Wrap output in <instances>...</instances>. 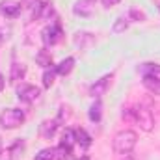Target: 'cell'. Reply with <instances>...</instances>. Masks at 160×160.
<instances>
[{
	"mask_svg": "<svg viewBox=\"0 0 160 160\" xmlns=\"http://www.w3.org/2000/svg\"><path fill=\"white\" fill-rule=\"evenodd\" d=\"M138 143V134L134 130H121L114 136V151L118 155H130Z\"/></svg>",
	"mask_w": 160,
	"mask_h": 160,
	"instance_id": "obj_1",
	"label": "cell"
},
{
	"mask_svg": "<svg viewBox=\"0 0 160 160\" xmlns=\"http://www.w3.org/2000/svg\"><path fill=\"white\" fill-rule=\"evenodd\" d=\"M24 119H26V116L21 108H6L0 114V125H2V128H8V130L21 127Z\"/></svg>",
	"mask_w": 160,
	"mask_h": 160,
	"instance_id": "obj_2",
	"label": "cell"
},
{
	"mask_svg": "<svg viewBox=\"0 0 160 160\" xmlns=\"http://www.w3.org/2000/svg\"><path fill=\"white\" fill-rule=\"evenodd\" d=\"M132 121L138 123L140 128L145 130V132L153 130V127H155L153 114H151V110L145 108V106H134V108H132Z\"/></svg>",
	"mask_w": 160,
	"mask_h": 160,
	"instance_id": "obj_3",
	"label": "cell"
},
{
	"mask_svg": "<svg viewBox=\"0 0 160 160\" xmlns=\"http://www.w3.org/2000/svg\"><path fill=\"white\" fill-rule=\"evenodd\" d=\"M60 39H62V26H60V22H52V24H48V26L43 28V32H41V41H43L45 48L54 47Z\"/></svg>",
	"mask_w": 160,
	"mask_h": 160,
	"instance_id": "obj_4",
	"label": "cell"
},
{
	"mask_svg": "<svg viewBox=\"0 0 160 160\" xmlns=\"http://www.w3.org/2000/svg\"><path fill=\"white\" fill-rule=\"evenodd\" d=\"M75 143H77V140H75V130H73V128H65V130H63V136H62V140H60V145H58V149H56V153H60V158L63 160L65 157H69Z\"/></svg>",
	"mask_w": 160,
	"mask_h": 160,
	"instance_id": "obj_5",
	"label": "cell"
},
{
	"mask_svg": "<svg viewBox=\"0 0 160 160\" xmlns=\"http://www.w3.org/2000/svg\"><path fill=\"white\" fill-rule=\"evenodd\" d=\"M52 15V4L48 0H36L30 9V19L39 21V19H48Z\"/></svg>",
	"mask_w": 160,
	"mask_h": 160,
	"instance_id": "obj_6",
	"label": "cell"
},
{
	"mask_svg": "<svg viewBox=\"0 0 160 160\" xmlns=\"http://www.w3.org/2000/svg\"><path fill=\"white\" fill-rule=\"evenodd\" d=\"M39 97H41V91H39V88H36V86L22 84V86L17 88V99H19L21 102H28V104H32V102H36Z\"/></svg>",
	"mask_w": 160,
	"mask_h": 160,
	"instance_id": "obj_7",
	"label": "cell"
},
{
	"mask_svg": "<svg viewBox=\"0 0 160 160\" xmlns=\"http://www.w3.org/2000/svg\"><path fill=\"white\" fill-rule=\"evenodd\" d=\"M21 4L19 2H15V0H4V2H0V13L4 15V17H8V19H15V17H19L21 15Z\"/></svg>",
	"mask_w": 160,
	"mask_h": 160,
	"instance_id": "obj_8",
	"label": "cell"
},
{
	"mask_svg": "<svg viewBox=\"0 0 160 160\" xmlns=\"http://www.w3.org/2000/svg\"><path fill=\"white\" fill-rule=\"evenodd\" d=\"M95 9V0H77L73 6V13L80 17H89Z\"/></svg>",
	"mask_w": 160,
	"mask_h": 160,
	"instance_id": "obj_9",
	"label": "cell"
},
{
	"mask_svg": "<svg viewBox=\"0 0 160 160\" xmlns=\"http://www.w3.org/2000/svg\"><path fill=\"white\" fill-rule=\"evenodd\" d=\"M110 80H112V75H104L102 78L95 80V84L89 88V93H91L95 99L102 97V95H104V91H106V88H108V84H110Z\"/></svg>",
	"mask_w": 160,
	"mask_h": 160,
	"instance_id": "obj_10",
	"label": "cell"
},
{
	"mask_svg": "<svg viewBox=\"0 0 160 160\" xmlns=\"http://www.w3.org/2000/svg\"><path fill=\"white\" fill-rule=\"evenodd\" d=\"M58 123H60L58 119H47V121H43V123H41V127H39L41 138H45V140H50V138L56 134Z\"/></svg>",
	"mask_w": 160,
	"mask_h": 160,
	"instance_id": "obj_11",
	"label": "cell"
},
{
	"mask_svg": "<svg viewBox=\"0 0 160 160\" xmlns=\"http://www.w3.org/2000/svg\"><path fill=\"white\" fill-rule=\"evenodd\" d=\"M73 67H75V58L73 56H69V58H65V60H62L54 69H56V73L58 75H62V77H67L71 71H73Z\"/></svg>",
	"mask_w": 160,
	"mask_h": 160,
	"instance_id": "obj_12",
	"label": "cell"
},
{
	"mask_svg": "<svg viewBox=\"0 0 160 160\" xmlns=\"http://www.w3.org/2000/svg\"><path fill=\"white\" fill-rule=\"evenodd\" d=\"M88 116H89V119L93 121V123H99V121H101V118H102V102H101L99 99L89 106Z\"/></svg>",
	"mask_w": 160,
	"mask_h": 160,
	"instance_id": "obj_13",
	"label": "cell"
},
{
	"mask_svg": "<svg viewBox=\"0 0 160 160\" xmlns=\"http://www.w3.org/2000/svg\"><path fill=\"white\" fill-rule=\"evenodd\" d=\"M36 62L39 63L41 67H45V69H50L52 67V56H50V52L47 48H43V50H39L36 54Z\"/></svg>",
	"mask_w": 160,
	"mask_h": 160,
	"instance_id": "obj_14",
	"label": "cell"
},
{
	"mask_svg": "<svg viewBox=\"0 0 160 160\" xmlns=\"http://www.w3.org/2000/svg\"><path fill=\"white\" fill-rule=\"evenodd\" d=\"M75 140H77V143H80V147H84V149H88L91 145V136L84 128H75Z\"/></svg>",
	"mask_w": 160,
	"mask_h": 160,
	"instance_id": "obj_15",
	"label": "cell"
},
{
	"mask_svg": "<svg viewBox=\"0 0 160 160\" xmlns=\"http://www.w3.org/2000/svg\"><path fill=\"white\" fill-rule=\"evenodd\" d=\"M24 75H26V67H24L22 63H13V65H11V73H9V80H11V82L22 80Z\"/></svg>",
	"mask_w": 160,
	"mask_h": 160,
	"instance_id": "obj_16",
	"label": "cell"
},
{
	"mask_svg": "<svg viewBox=\"0 0 160 160\" xmlns=\"http://www.w3.org/2000/svg\"><path fill=\"white\" fill-rule=\"evenodd\" d=\"M143 77H158L160 75V65L158 63H143V65H140V69H138Z\"/></svg>",
	"mask_w": 160,
	"mask_h": 160,
	"instance_id": "obj_17",
	"label": "cell"
},
{
	"mask_svg": "<svg viewBox=\"0 0 160 160\" xmlns=\"http://www.w3.org/2000/svg\"><path fill=\"white\" fill-rule=\"evenodd\" d=\"M143 84H145V88H147L149 91L160 95V80H158V77H143Z\"/></svg>",
	"mask_w": 160,
	"mask_h": 160,
	"instance_id": "obj_18",
	"label": "cell"
},
{
	"mask_svg": "<svg viewBox=\"0 0 160 160\" xmlns=\"http://www.w3.org/2000/svg\"><path fill=\"white\" fill-rule=\"evenodd\" d=\"M127 28H128V17H118L114 26H112V32L114 34H123Z\"/></svg>",
	"mask_w": 160,
	"mask_h": 160,
	"instance_id": "obj_19",
	"label": "cell"
},
{
	"mask_svg": "<svg viewBox=\"0 0 160 160\" xmlns=\"http://www.w3.org/2000/svg\"><path fill=\"white\" fill-rule=\"evenodd\" d=\"M54 158H56V149L47 147V149H41L34 160H54Z\"/></svg>",
	"mask_w": 160,
	"mask_h": 160,
	"instance_id": "obj_20",
	"label": "cell"
},
{
	"mask_svg": "<svg viewBox=\"0 0 160 160\" xmlns=\"http://www.w3.org/2000/svg\"><path fill=\"white\" fill-rule=\"evenodd\" d=\"M58 73H56V69H45V73H43V86L45 88H50L52 84H54V77H56Z\"/></svg>",
	"mask_w": 160,
	"mask_h": 160,
	"instance_id": "obj_21",
	"label": "cell"
},
{
	"mask_svg": "<svg viewBox=\"0 0 160 160\" xmlns=\"http://www.w3.org/2000/svg\"><path fill=\"white\" fill-rule=\"evenodd\" d=\"M84 39L93 41V38H91V34H88V32H78V34H77V38H75V45H77V47H84V45H86Z\"/></svg>",
	"mask_w": 160,
	"mask_h": 160,
	"instance_id": "obj_22",
	"label": "cell"
},
{
	"mask_svg": "<svg viewBox=\"0 0 160 160\" xmlns=\"http://www.w3.org/2000/svg\"><path fill=\"white\" fill-rule=\"evenodd\" d=\"M130 17L132 19H136V21H145V13L143 11H140V9H130Z\"/></svg>",
	"mask_w": 160,
	"mask_h": 160,
	"instance_id": "obj_23",
	"label": "cell"
},
{
	"mask_svg": "<svg viewBox=\"0 0 160 160\" xmlns=\"http://www.w3.org/2000/svg\"><path fill=\"white\" fill-rule=\"evenodd\" d=\"M101 2H102V6H104V8H114V6H118V4H119L121 0H101Z\"/></svg>",
	"mask_w": 160,
	"mask_h": 160,
	"instance_id": "obj_24",
	"label": "cell"
},
{
	"mask_svg": "<svg viewBox=\"0 0 160 160\" xmlns=\"http://www.w3.org/2000/svg\"><path fill=\"white\" fill-rule=\"evenodd\" d=\"M6 38H8V30L6 28H0V43L6 39Z\"/></svg>",
	"mask_w": 160,
	"mask_h": 160,
	"instance_id": "obj_25",
	"label": "cell"
},
{
	"mask_svg": "<svg viewBox=\"0 0 160 160\" xmlns=\"http://www.w3.org/2000/svg\"><path fill=\"white\" fill-rule=\"evenodd\" d=\"M4 84H6V80H4V75L0 73V91L4 89Z\"/></svg>",
	"mask_w": 160,
	"mask_h": 160,
	"instance_id": "obj_26",
	"label": "cell"
},
{
	"mask_svg": "<svg viewBox=\"0 0 160 160\" xmlns=\"http://www.w3.org/2000/svg\"><path fill=\"white\" fill-rule=\"evenodd\" d=\"M78 160H91V158H89V157H80Z\"/></svg>",
	"mask_w": 160,
	"mask_h": 160,
	"instance_id": "obj_27",
	"label": "cell"
}]
</instances>
